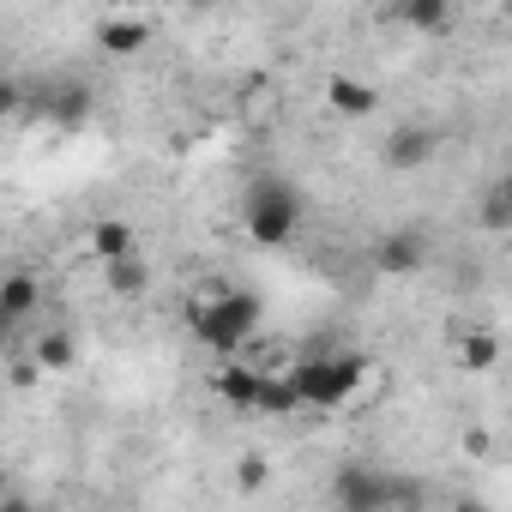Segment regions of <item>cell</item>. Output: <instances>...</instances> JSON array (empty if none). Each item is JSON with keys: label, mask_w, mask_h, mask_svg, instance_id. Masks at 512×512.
<instances>
[{"label": "cell", "mask_w": 512, "mask_h": 512, "mask_svg": "<svg viewBox=\"0 0 512 512\" xmlns=\"http://www.w3.org/2000/svg\"><path fill=\"white\" fill-rule=\"evenodd\" d=\"M284 380H290V392H296L302 410H338V404H350L368 386V362L356 350H314Z\"/></svg>", "instance_id": "1"}, {"label": "cell", "mask_w": 512, "mask_h": 512, "mask_svg": "<svg viewBox=\"0 0 512 512\" xmlns=\"http://www.w3.org/2000/svg\"><path fill=\"white\" fill-rule=\"evenodd\" d=\"M241 229L260 247H284L302 229V187L284 175H253L241 193Z\"/></svg>", "instance_id": "2"}, {"label": "cell", "mask_w": 512, "mask_h": 512, "mask_svg": "<svg viewBox=\"0 0 512 512\" xmlns=\"http://www.w3.org/2000/svg\"><path fill=\"white\" fill-rule=\"evenodd\" d=\"M260 320H266V302L253 296V290H229V284L211 290V302L193 308V332H199V344L217 350L223 362H229L253 332H260Z\"/></svg>", "instance_id": "3"}, {"label": "cell", "mask_w": 512, "mask_h": 512, "mask_svg": "<svg viewBox=\"0 0 512 512\" xmlns=\"http://www.w3.org/2000/svg\"><path fill=\"white\" fill-rule=\"evenodd\" d=\"M404 500V488L386 476V470H368V464H350L332 476V506L338 512H392Z\"/></svg>", "instance_id": "4"}, {"label": "cell", "mask_w": 512, "mask_h": 512, "mask_svg": "<svg viewBox=\"0 0 512 512\" xmlns=\"http://www.w3.org/2000/svg\"><path fill=\"white\" fill-rule=\"evenodd\" d=\"M428 266V235L422 229H386L380 241H374V272H386V278H416Z\"/></svg>", "instance_id": "5"}, {"label": "cell", "mask_w": 512, "mask_h": 512, "mask_svg": "<svg viewBox=\"0 0 512 512\" xmlns=\"http://www.w3.org/2000/svg\"><path fill=\"white\" fill-rule=\"evenodd\" d=\"M25 109H43L55 127H85L91 121V109H97V97L85 91V85H55V91H25Z\"/></svg>", "instance_id": "6"}, {"label": "cell", "mask_w": 512, "mask_h": 512, "mask_svg": "<svg viewBox=\"0 0 512 512\" xmlns=\"http://www.w3.org/2000/svg\"><path fill=\"white\" fill-rule=\"evenodd\" d=\"M434 151H440V139H434V127H392L386 133V145H380V157H386V169H422V163H434Z\"/></svg>", "instance_id": "7"}, {"label": "cell", "mask_w": 512, "mask_h": 512, "mask_svg": "<svg viewBox=\"0 0 512 512\" xmlns=\"http://www.w3.org/2000/svg\"><path fill=\"white\" fill-rule=\"evenodd\" d=\"M326 103H332L338 115L362 121V115H374V109H380V91H374L368 79H356V73H332V79H326Z\"/></svg>", "instance_id": "8"}, {"label": "cell", "mask_w": 512, "mask_h": 512, "mask_svg": "<svg viewBox=\"0 0 512 512\" xmlns=\"http://www.w3.org/2000/svg\"><path fill=\"white\" fill-rule=\"evenodd\" d=\"M133 247H139V235H133V223H127V217H103V223H91V253H97L103 266L133 260Z\"/></svg>", "instance_id": "9"}, {"label": "cell", "mask_w": 512, "mask_h": 512, "mask_svg": "<svg viewBox=\"0 0 512 512\" xmlns=\"http://www.w3.org/2000/svg\"><path fill=\"white\" fill-rule=\"evenodd\" d=\"M37 302H43V284L31 272H7V278H0V314H7L13 326H25L37 314Z\"/></svg>", "instance_id": "10"}, {"label": "cell", "mask_w": 512, "mask_h": 512, "mask_svg": "<svg viewBox=\"0 0 512 512\" xmlns=\"http://www.w3.org/2000/svg\"><path fill=\"white\" fill-rule=\"evenodd\" d=\"M97 43H103L109 55H133V49H145V43H151V25H145V19H127V13H115V19H103V25H97Z\"/></svg>", "instance_id": "11"}, {"label": "cell", "mask_w": 512, "mask_h": 512, "mask_svg": "<svg viewBox=\"0 0 512 512\" xmlns=\"http://www.w3.org/2000/svg\"><path fill=\"white\" fill-rule=\"evenodd\" d=\"M31 362H37L43 374H73V368H79V338H73V332H43L37 350H31Z\"/></svg>", "instance_id": "12"}, {"label": "cell", "mask_w": 512, "mask_h": 512, "mask_svg": "<svg viewBox=\"0 0 512 512\" xmlns=\"http://www.w3.org/2000/svg\"><path fill=\"white\" fill-rule=\"evenodd\" d=\"M260 368H247V362H223L217 368V392H223V404H235V410H253V392H260Z\"/></svg>", "instance_id": "13"}, {"label": "cell", "mask_w": 512, "mask_h": 512, "mask_svg": "<svg viewBox=\"0 0 512 512\" xmlns=\"http://www.w3.org/2000/svg\"><path fill=\"white\" fill-rule=\"evenodd\" d=\"M392 19H398V25H410V31H446L452 7H446V0H398Z\"/></svg>", "instance_id": "14"}, {"label": "cell", "mask_w": 512, "mask_h": 512, "mask_svg": "<svg viewBox=\"0 0 512 512\" xmlns=\"http://www.w3.org/2000/svg\"><path fill=\"white\" fill-rule=\"evenodd\" d=\"M494 362H500V338H494V332H470V338L458 344V368H464V374H488Z\"/></svg>", "instance_id": "15"}, {"label": "cell", "mask_w": 512, "mask_h": 512, "mask_svg": "<svg viewBox=\"0 0 512 512\" xmlns=\"http://www.w3.org/2000/svg\"><path fill=\"white\" fill-rule=\"evenodd\" d=\"M253 410H260V416H296L302 404H296V392H290V380H284V374H278V380L266 374V380H260V392H253Z\"/></svg>", "instance_id": "16"}, {"label": "cell", "mask_w": 512, "mask_h": 512, "mask_svg": "<svg viewBox=\"0 0 512 512\" xmlns=\"http://www.w3.org/2000/svg\"><path fill=\"white\" fill-rule=\"evenodd\" d=\"M482 229H512V193H506V181H488L482 187Z\"/></svg>", "instance_id": "17"}, {"label": "cell", "mask_w": 512, "mask_h": 512, "mask_svg": "<svg viewBox=\"0 0 512 512\" xmlns=\"http://www.w3.org/2000/svg\"><path fill=\"white\" fill-rule=\"evenodd\" d=\"M145 284H151V272H145L139 253H133V260H121V266H109V290L115 296H145Z\"/></svg>", "instance_id": "18"}, {"label": "cell", "mask_w": 512, "mask_h": 512, "mask_svg": "<svg viewBox=\"0 0 512 512\" xmlns=\"http://www.w3.org/2000/svg\"><path fill=\"white\" fill-rule=\"evenodd\" d=\"M235 482H241L247 494H260V488L272 482V458H266V452H241V464H235Z\"/></svg>", "instance_id": "19"}, {"label": "cell", "mask_w": 512, "mask_h": 512, "mask_svg": "<svg viewBox=\"0 0 512 512\" xmlns=\"http://www.w3.org/2000/svg\"><path fill=\"white\" fill-rule=\"evenodd\" d=\"M25 109V85L19 79H0V115H19Z\"/></svg>", "instance_id": "20"}, {"label": "cell", "mask_w": 512, "mask_h": 512, "mask_svg": "<svg viewBox=\"0 0 512 512\" xmlns=\"http://www.w3.org/2000/svg\"><path fill=\"white\" fill-rule=\"evenodd\" d=\"M37 380H43L37 362H13V386H37Z\"/></svg>", "instance_id": "21"}, {"label": "cell", "mask_w": 512, "mask_h": 512, "mask_svg": "<svg viewBox=\"0 0 512 512\" xmlns=\"http://www.w3.org/2000/svg\"><path fill=\"white\" fill-rule=\"evenodd\" d=\"M0 512H43L31 494H7V500H0Z\"/></svg>", "instance_id": "22"}, {"label": "cell", "mask_w": 512, "mask_h": 512, "mask_svg": "<svg viewBox=\"0 0 512 512\" xmlns=\"http://www.w3.org/2000/svg\"><path fill=\"white\" fill-rule=\"evenodd\" d=\"M13 332H19V326H13V320H7V314H0V344H7V338H13Z\"/></svg>", "instance_id": "23"}, {"label": "cell", "mask_w": 512, "mask_h": 512, "mask_svg": "<svg viewBox=\"0 0 512 512\" xmlns=\"http://www.w3.org/2000/svg\"><path fill=\"white\" fill-rule=\"evenodd\" d=\"M7 494H13V476H7V470H0V500H7Z\"/></svg>", "instance_id": "24"}, {"label": "cell", "mask_w": 512, "mask_h": 512, "mask_svg": "<svg viewBox=\"0 0 512 512\" xmlns=\"http://www.w3.org/2000/svg\"><path fill=\"white\" fill-rule=\"evenodd\" d=\"M452 512H488V506H452Z\"/></svg>", "instance_id": "25"}]
</instances>
